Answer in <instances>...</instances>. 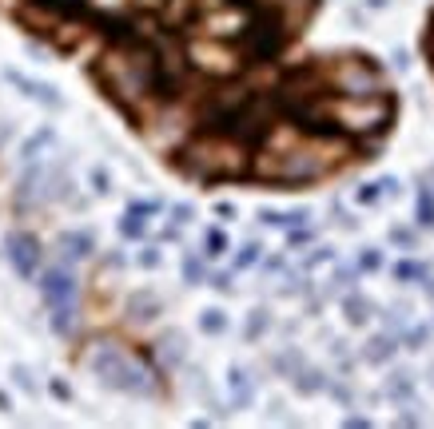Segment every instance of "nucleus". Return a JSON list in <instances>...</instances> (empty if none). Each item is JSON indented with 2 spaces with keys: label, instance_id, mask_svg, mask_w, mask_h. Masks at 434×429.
<instances>
[{
  "label": "nucleus",
  "instance_id": "36",
  "mask_svg": "<svg viewBox=\"0 0 434 429\" xmlns=\"http://www.w3.org/2000/svg\"><path fill=\"white\" fill-rule=\"evenodd\" d=\"M212 286L219 290V294H227V290H232V274H212Z\"/></svg>",
  "mask_w": 434,
  "mask_h": 429
},
{
  "label": "nucleus",
  "instance_id": "13",
  "mask_svg": "<svg viewBox=\"0 0 434 429\" xmlns=\"http://www.w3.org/2000/svg\"><path fill=\"white\" fill-rule=\"evenodd\" d=\"M183 282H188V286H200V282H207V267H203V259H195V255H183Z\"/></svg>",
  "mask_w": 434,
  "mask_h": 429
},
{
  "label": "nucleus",
  "instance_id": "31",
  "mask_svg": "<svg viewBox=\"0 0 434 429\" xmlns=\"http://www.w3.org/2000/svg\"><path fill=\"white\" fill-rule=\"evenodd\" d=\"M307 219H311V211H307V207H299V211H287V215H283V227H303Z\"/></svg>",
  "mask_w": 434,
  "mask_h": 429
},
{
  "label": "nucleus",
  "instance_id": "11",
  "mask_svg": "<svg viewBox=\"0 0 434 429\" xmlns=\"http://www.w3.org/2000/svg\"><path fill=\"white\" fill-rule=\"evenodd\" d=\"M343 310H347V322H351V326H363V322L371 318V302L359 299V294H347V299H343Z\"/></svg>",
  "mask_w": 434,
  "mask_h": 429
},
{
  "label": "nucleus",
  "instance_id": "25",
  "mask_svg": "<svg viewBox=\"0 0 434 429\" xmlns=\"http://www.w3.org/2000/svg\"><path fill=\"white\" fill-rule=\"evenodd\" d=\"M12 381H16V386H21L24 394H36V381H32L28 366H21V362H16V366H12Z\"/></svg>",
  "mask_w": 434,
  "mask_h": 429
},
{
  "label": "nucleus",
  "instance_id": "29",
  "mask_svg": "<svg viewBox=\"0 0 434 429\" xmlns=\"http://www.w3.org/2000/svg\"><path fill=\"white\" fill-rule=\"evenodd\" d=\"M48 389H52V398H56V401H72V386L64 378H52Z\"/></svg>",
  "mask_w": 434,
  "mask_h": 429
},
{
  "label": "nucleus",
  "instance_id": "32",
  "mask_svg": "<svg viewBox=\"0 0 434 429\" xmlns=\"http://www.w3.org/2000/svg\"><path fill=\"white\" fill-rule=\"evenodd\" d=\"M426 338H430V330H426V326H414L411 334H406V346H411V350H423Z\"/></svg>",
  "mask_w": 434,
  "mask_h": 429
},
{
  "label": "nucleus",
  "instance_id": "8",
  "mask_svg": "<svg viewBox=\"0 0 434 429\" xmlns=\"http://www.w3.org/2000/svg\"><path fill=\"white\" fill-rule=\"evenodd\" d=\"M60 247H64V255H72V259H88L92 250H96V239H92L88 230H64Z\"/></svg>",
  "mask_w": 434,
  "mask_h": 429
},
{
  "label": "nucleus",
  "instance_id": "24",
  "mask_svg": "<svg viewBox=\"0 0 434 429\" xmlns=\"http://www.w3.org/2000/svg\"><path fill=\"white\" fill-rule=\"evenodd\" d=\"M379 195H383V183H363V187L354 191V199L363 203V207H371V203H379Z\"/></svg>",
  "mask_w": 434,
  "mask_h": 429
},
{
  "label": "nucleus",
  "instance_id": "18",
  "mask_svg": "<svg viewBox=\"0 0 434 429\" xmlns=\"http://www.w3.org/2000/svg\"><path fill=\"white\" fill-rule=\"evenodd\" d=\"M203 247H207V255H212V259H219V255H227V235H223L219 227H212L207 235H203Z\"/></svg>",
  "mask_w": 434,
  "mask_h": 429
},
{
  "label": "nucleus",
  "instance_id": "22",
  "mask_svg": "<svg viewBox=\"0 0 434 429\" xmlns=\"http://www.w3.org/2000/svg\"><path fill=\"white\" fill-rule=\"evenodd\" d=\"M271 326V318H267V310H251V318H247V330H243V334H247V342H255L263 334V330Z\"/></svg>",
  "mask_w": 434,
  "mask_h": 429
},
{
  "label": "nucleus",
  "instance_id": "10",
  "mask_svg": "<svg viewBox=\"0 0 434 429\" xmlns=\"http://www.w3.org/2000/svg\"><path fill=\"white\" fill-rule=\"evenodd\" d=\"M414 219L418 227H434V191L418 187V199H414Z\"/></svg>",
  "mask_w": 434,
  "mask_h": 429
},
{
  "label": "nucleus",
  "instance_id": "28",
  "mask_svg": "<svg viewBox=\"0 0 434 429\" xmlns=\"http://www.w3.org/2000/svg\"><path fill=\"white\" fill-rule=\"evenodd\" d=\"M136 262H140L143 270H156L163 259H160V250H156V247H143V250H140V259H136Z\"/></svg>",
  "mask_w": 434,
  "mask_h": 429
},
{
  "label": "nucleus",
  "instance_id": "15",
  "mask_svg": "<svg viewBox=\"0 0 434 429\" xmlns=\"http://www.w3.org/2000/svg\"><path fill=\"white\" fill-rule=\"evenodd\" d=\"M323 386H327V378H323V374H315V369L295 374V389H299V394H319Z\"/></svg>",
  "mask_w": 434,
  "mask_h": 429
},
{
  "label": "nucleus",
  "instance_id": "27",
  "mask_svg": "<svg viewBox=\"0 0 434 429\" xmlns=\"http://www.w3.org/2000/svg\"><path fill=\"white\" fill-rule=\"evenodd\" d=\"M379 267H383V255H379L374 247H367L363 255H359V270H367V274H371V270H379Z\"/></svg>",
  "mask_w": 434,
  "mask_h": 429
},
{
  "label": "nucleus",
  "instance_id": "19",
  "mask_svg": "<svg viewBox=\"0 0 434 429\" xmlns=\"http://www.w3.org/2000/svg\"><path fill=\"white\" fill-rule=\"evenodd\" d=\"M259 255H263V247H259V243H243V247H239V255H235V270H247V267H255V262H259Z\"/></svg>",
  "mask_w": 434,
  "mask_h": 429
},
{
  "label": "nucleus",
  "instance_id": "5",
  "mask_svg": "<svg viewBox=\"0 0 434 429\" xmlns=\"http://www.w3.org/2000/svg\"><path fill=\"white\" fill-rule=\"evenodd\" d=\"M40 299L48 306H60V302H76V274L68 267H48L40 274Z\"/></svg>",
  "mask_w": 434,
  "mask_h": 429
},
{
  "label": "nucleus",
  "instance_id": "35",
  "mask_svg": "<svg viewBox=\"0 0 434 429\" xmlns=\"http://www.w3.org/2000/svg\"><path fill=\"white\" fill-rule=\"evenodd\" d=\"M391 243H398V247H414V235H411V230H403V227H394L391 230Z\"/></svg>",
  "mask_w": 434,
  "mask_h": 429
},
{
  "label": "nucleus",
  "instance_id": "30",
  "mask_svg": "<svg viewBox=\"0 0 434 429\" xmlns=\"http://www.w3.org/2000/svg\"><path fill=\"white\" fill-rule=\"evenodd\" d=\"M406 394H411V378H406V374H394L391 378V398H406Z\"/></svg>",
  "mask_w": 434,
  "mask_h": 429
},
{
  "label": "nucleus",
  "instance_id": "6",
  "mask_svg": "<svg viewBox=\"0 0 434 429\" xmlns=\"http://www.w3.org/2000/svg\"><path fill=\"white\" fill-rule=\"evenodd\" d=\"M4 80L9 84H16V88L28 96V100H36V104H44V108H52V111H60L64 108V96L52 84H44V80H28V76H21L16 68H4Z\"/></svg>",
  "mask_w": 434,
  "mask_h": 429
},
{
  "label": "nucleus",
  "instance_id": "38",
  "mask_svg": "<svg viewBox=\"0 0 434 429\" xmlns=\"http://www.w3.org/2000/svg\"><path fill=\"white\" fill-rule=\"evenodd\" d=\"M215 215H219V219H232L235 207H232V203H219V207H215Z\"/></svg>",
  "mask_w": 434,
  "mask_h": 429
},
{
  "label": "nucleus",
  "instance_id": "39",
  "mask_svg": "<svg viewBox=\"0 0 434 429\" xmlns=\"http://www.w3.org/2000/svg\"><path fill=\"white\" fill-rule=\"evenodd\" d=\"M9 409H12V398L4 394V389H0V413H9Z\"/></svg>",
  "mask_w": 434,
  "mask_h": 429
},
{
  "label": "nucleus",
  "instance_id": "2",
  "mask_svg": "<svg viewBox=\"0 0 434 429\" xmlns=\"http://www.w3.org/2000/svg\"><path fill=\"white\" fill-rule=\"evenodd\" d=\"M331 88L339 96H379L383 88V72L371 64V56H347L339 68L331 72Z\"/></svg>",
  "mask_w": 434,
  "mask_h": 429
},
{
  "label": "nucleus",
  "instance_id": "34",
  "mask_svg": "<svg viewBox=\"0 0 434 429\" xmlns=\"http://www.w3.org/2000/svg\"><path fill=\"white\" fill-rule=\"evenodd\" d=\"M331 259H335V250H331V247H315V255L303 262V267L311 270V267H319V262H331Z\"/></svg>",
  "mask_w": 434,
  "mask_h": 429
},
{
  "label": "nucleus",
  "instance_id": "14",
  "mask_svg": "<svg viewBox=\"0 0 434 429\" xmlns=\"http://www.w3.org/2000/svg\"><path fill=\"white\" fill-rule=\"evenodd\" d=\"M391 354H394V338H386V334H379V338L367 346V362H374V366H379V362H386Z\"/></svg>",
  "mask_w": 434,
  "mask_h": 429
},
{
  "label": "nucleus",
  "instance_id": "4",
  "mask_svg": "<svg viewBox=\"0 0 434 429\" xmlns=\"http://www.w3.org/2000/svg\"><path fill=\"white\" fill-rule=\"evenodd\" d=\"M4 259H9V267L16 270L24 282L36 279V270H40V259H44L40 239H36L32 230H9V235H4Z\"/></svg>",
  "mask_w": 434,
  "mask_h": 429
},
{
  "label": "nucleus",
  "instance_id": "17",
  "mask_svg": "<svg viewBox=\"0 0 434 429\" xmlns=\"http://www.w3.org/2000/svg\"><path fill=\"white\" fill-rule=\"evenodd\" d=\"M120 235H124V239H143V235H148V223H143L140 215H128V211H124V219H120Z\"/></svg>",
  "mask_w": 434,
  "mask_h": 429
},
{
  "label": "nucleus",
  "instance_id": "9",
  "mask_svg": "<svg viewBox=\"0 0 434 429\" xmlns=\"http://www.w3.org/2000/svg\"><path fill=\"white\" fill-rule=\"evenodd\" d=\"M128 310H131V314H136L140 322H152L156 314H160V299H156V294H148V290H140V294H131Z\"/></svg>",
  "mask_w": 434,
  "mask_h": 429
},
{
  "label": "nucleus",
  "instance_id": "33",
  "mask_svg": "<svg viewBox=\"0 0 434 429\" xmlns=\"http://www.w3.org/2000/svg\"><path fill=\"white\" fill-rule=\"evenodd\" d=\"M192 215H195L192 203H175V207H172V219L180 223V227H183V223H192Z\"/></svg>",
  "mask_w": 434,
  "mask_h": 429
},
{
  "label": "nucleus",
  "instance_id": "23",
  "mask_svg": "<svg viewBox=\"0 0 434 429\" xmlns=\"http://www.w3.org/2000/svg\"><path fill=\"white\" fill-rule=\"evenodd\" d=\"M394 279H398V282L426 279V267H423V262H411V259H406V262H398V267H394Z\"/></svg>",
  "mask_w": 434,
  "mask_h": 429
},
{
  "label": "nucleus",
  "instance_id": "16",
  "mask_svg": "<svg viewBox=\"0 0 434 429\" xmlns=\"http://www.w3.org/2000/svg\"><path fill=\"white\" fill-rule=\"evenodd\" d=\"M200 330H203V334H223V330H227V314H223V310H203V314H200Z\"/></svg>",
  "mask_w": 434,
  "mask_h": 429
},
{
  "label": "nucleus",
  "instance_id": "20",
  "mask_svg": "<svg viewBox=\"0 0 434 429\" xmlns=\"http://www.w3.org/2000/svg\"><path fill=\"white\" fill-rule=\"evenodd\" d=\"M44 143H52V128H40V135H32V140L24 143V163L36 160V155L44 151Z\"/></svg>",
  "mask_w": 434,
  "mask_h": 429
},
{
  "label": "nucleus",
  "instance_id": "1",
  "mask_svg": "<svg viewBox=\"0 0 434 429\" xmlns=\"http://www.w3.org/2000/svg\"><path fill=\"white\" fill-rule=\"evenodd\" d=\"M88 369L96 374V381L108 389H120V394H131V398H152L156 394V378L143 362L128 358L124 350H116L112 342H96L88 354Z\"/></svg>",
  "mask_w": 434,
  "mask_h": 429
},
{
  "label": "nucleus",
  "instance_id": "37",
  "mask_svg": "<svg viewBox=\"0 0 434 429\" xmlns=\"http://www.w3.org/2000/svg\"><path fill=\"white\" fill-rule=\"evenodd\" d=\"M303 243H311L307 230H291V235H287V247H303Z\"/></svg>",
  "mask_w": 434,
  "mask_h": 429
},
{
  "label": "nucleus",
  "instance_id": "7",
  "mask_svg": "<svg viewBox=\"0 0 434 429\" xmlns=\"http://www.w3.org/2000/svg\"><path fill=\"white\" fill-rule=\"evenodd\" d=\"M52 310V334H56V338H76V318H80V314H76V302H60V306H48Z\"/></svg>",
  "mask_w": 434,
  "mask_h": 429
},
{
  "label": "nucleus",
  "instance_id": "12",
  "mask_svg": "<svg viewBox=\"0 0 434 429\" xmlns=\"http://www.w3.org/2000/svg\"><path fill=\"white\" fill-rule=\"evenodd\" d=\"M227 381H232V406L235 409H243L247 406V401H251V386H247V374H243V369H232V374H227Z\"/></svg>",
  "mask_w": 434,
  "mask_h": 429
},
{
  "label": "nucleus",
  "instance_id": "3",
  "mask_svg": "<svg viewBox=\"0 0 434 429\" xmlns=\"http://www.w3.org/2000/svg\"><path fill=\"white\" fill-rule=\"evenodd\" d=\"M100 12L88 0H21V21H72V24H96Z\"/></svg>",
  "mask_w": 434,
  "mask_h": 429
},
{
  "label": "nucleus",
  "instance_id": "26",
  "mask_svg": "<svg viewBox=\"0 0 434 429\" xmlns=\"http://www.w3.org/2000/svg\"><path fill=\"white\" fill-rule=\"evenodd\" d=\"M88 179H92V191H96V195H108V191H112V179H108V171H104V167H92Z\"/></svg>",
  "mask_w": 434,
  "mask_h": 429
},
{
  "label": "nucleus",
  "instance_id": "21",
  "mask_svg": "<svg viewBox=\"0 0 434 429\" xmlns=\"http://www.w3.org/2000/svg\"><path fill=\"white\" fill-rule=\"evenodd\" d=\"M128 215H140V219H148V215H160L163 211V203H156V199H128Z\"/></svg>",
  "mask_w": 434,
  "mask_h": 429
}]
</instances>
